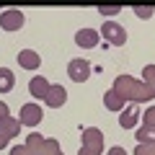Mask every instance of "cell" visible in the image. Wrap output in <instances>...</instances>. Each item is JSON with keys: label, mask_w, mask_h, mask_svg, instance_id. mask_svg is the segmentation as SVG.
Returning a JSON list of instances; mask_svg holds the SVG:
<instances>
[{"label": "cell", "mask_w": 155, "mask_h": 155, "mask_svg": "<svg viewBox=\"0 0 155 155\" xmlns=\"http://www.w3.org/2000/svg\"><path fill=\"white\" fill-rule=\"evenodd\" d=\"M122 11V5H98V13L101 16H116Z\"/></svg>", "instance_id": "d6986e66"}, {"label": "cell", "mask_w": 155, "mask_h": 155, "mask_svg": "<svg viewBox=\"0 0 155 155\" xmlns=\"http://www.w3.org/2000/svg\"><path fill=\"white\" fill-rule=\"evenodd\" d=\"M104 150V132L96 127H85L83 129V147L78 155H101Z\"/></svg>", "instance_id": "7a4b0ae2"}, {"label": "cell", "mask_w": 155, "mask_h": 155, "mask_svg": "<svg viewBox=\"0 0 155 155\" xmlns=\"http://www.w3.org/2000/svg\"><path fill=\"white\" fill-rule=\"evenodd\" d=\"M109 155H127V150H124V147H119V145H114V147L109 150Z\"/></svg>", "instance_id": "603a6c76"}, {"label": "cell", "mask_w": 155, "mask_h": 155, "mask_svg": "<svg viewBox=\"0 0 155 155\" xmlns=\"http://www.w3.org/2000/svg\"><path fill=\"white\" fill-rule=\"evenodd\" d=\"M134 137H137V145H155V127H145L134 129Z\"/></svg>", "instance_id": "9a60e30c"}, {"label": "cell", "mask_w": 155, "mask_h": 155, "mask_svg": "<svg viewBox=\"0 0 155 155\" xmlns=\"http://www.w3.org/2000/svg\"><path fill=\"white\" fill-rule=\"evenodd\" d=\"M114 91L119 96H122L124 101H145V98H150L147 96V91H145V83H137L134 78H129V75H122V78H116L114 80Z\"/></svg>", "instance_id": "6da1fadb"}, {"label": "cell", "mask_w": 155, "mask_h": 155, "mask_svg": "<svg viewBox=\"0 0 155 155\" xmlns=\"http://www.w3.org/2000/svg\"><path fill=\"white\" fill-rule=\"evenodd\" d=\"M101 36H104L111 47H122L124 41H127V31H124V26H119V23H114V21H106L104 26H101Z\"/></svg>", "instance_id": "3957f363"}, {"label": "cell", "mask_w": 155, "mask_h": 155, "mask_svg": "<svg viewBox=\"0 0 155 155\" xmlns=\"http://www.w3.org/2000/svg\"><path fill=\"white\" fill-rule=\"evenodd\" d=\"M5 145H8V137L3 132H0V150H5Z\"/></svg>", "instance_id": "cb8c5ba5"}, {"label": "cell", "mask_w": 155, "mask_h": 155, "mask_svg": "<svg viewBox=\"0 0 155 155\" xmlns=\"http://www.w3.org/2000/svg\"><path fill=\"white\" fill-rule=\"evenodd\" d=\"M44 101H47V106H49V109H60V106L67 101V91L57 83V85H52V88H49V93H47Z\"/></svg>", "instance_id": "9c48e42d"}, {"label": "cell", "mask_w": 155, "mask_h": 155, "mask_svg": "<svg viewBox=\"0 0 155 155\" xmlns=\"http://www.w3.org/2000/svg\"><path fill=\"white\" fill-rule=\"evenodd\" d=\"M91 72H93V67H91L88 60H70V65H67V75L75 83H85L91 78Z\"/></svg>", "instance_id": "277c9868"}, {"label": "cell", "mask_w": 155, "mask_h": 155, "mask_svg": "<svg viewBox=\"0 0 155 155\" xmlns=\"http://www.w3.org/2000/svg\"><path fill=\"white\" fill-rule=\"evenodd\" d=\"M75 44L83 47V49L98 47V31H96V28H80V31L75 34Z\"/></svg>", "instance_id": "52a82bcc"}, {"label": "cell", "mask_w": 155, "mask_h": 155, "mask_svg": "<svg viewBox=\"0 0 155 155\" xmlns=\"http://www.w3.org/2000/svg\"><path fill=\"white\" fill-rule=\"evenodd\" d=\"M104 104H106V109H111V111H122V109H124V98H122L119 93H116L114 88H111V91H106Z\"/></svg>", "instance_id": "5bb4252c"}, {"label": "cell", "mask_w": 155, "mask_h": 155, "mask_svg": "<svg viewBox=\"0 0 155 155\" xmlns=\"http://www.w3.org/2000/svg\"><path fill=\"white\" fill-rule=\"evenodd\" d=\"M145 80H147V85H145V88H147V96L153 98L155 96V67L153 65L145 67Z\"/></svg>", "instance_id": "e0dca14e"}, {"label": "cell", "mask_w": 155, "mask_h": 155, "mask_svg": "<svg viewBox=\"0 0 155 155\" xmlns=\"http://www.w3.org/2000/svg\"><path fill=\"white\" fill-rule=\"evenodd\" d=\"M18 65H21L23 70H36V67L41 65V57L34 49H21L18 52Z\"/></svg>", "instance_id": "30bf717a"}, {"label": "cell", "mask_w": 155, "mask_h": 155, "mask_svg": "<svg viewBox=\"0 0 155 155\" xmlns=\"http://www.w3.org/2000/svg\"><path fill=\"white\" fill-rule=\"evenodd\" d=\"M0 26L5 28V31H18V28L23 26V13L21 11H3L0 13Z\"/></svg>", "instance_id": "8992f818"}, {"label": "cell", "mask_w": 155, "mask_h": 155, "mask_svg": "<svg viewBox=\"0 0 155 155\" xmlns=\"http://www.w3.org/2000/svg\"><path fill=\"white\" fill-rule=\"evenodd\" d=\"M44 119V111L39 104H23L21 106V114H18V122L26 124V127H36L39 122Z\"/></svg>", "instance_id": "5b68a950"}, {"label": "cell", "mask_w": 155, "mask_h": 155, "mask_svg": "<svg viewBox=\"0 0 155 155\" xmlns=\"http://www.w3.org/2000/svg\"><path fill=\"white\" fill-rule=\"evenodd\" d=\"M49 80L47 78H41V75H36V78H31V83H28V93L34 96V98H47V93H49Z\"/></svg>", "instance_id": "ba28073f"}, {"label": "cell", "mask_w": 155, "mask_h": 155, "mask_svg": "<svg viewBox=\"0 0 155 155\" xmlns=\"http://www.w3.org/2000/svg\"><path fill=\"white\" fill-rule=\"evenodd\" d=\"M8 116H11V111H8V106L0 101V122H3V119H8Z\"/></svg>", "instance_id": "7402d4cb"}, {"label": "cell", "mask_w": 155, "mask_h": 155, "mask_svg": "<svg viewBox=\"0 0 155 155\" xmlns=\"http://www.w3.org/2000/svg\"><path fill=\"white\" fill-rule=\"evenodd\" d=\"M137 119H140V106H127V109H122V116H119V124H122L124 129H134L137 127Z\"/></svg>", "instance_id": "8fae6325"}, {"label": "cell", "mask_w": 155, "mask_h": 155, "mask_svg": "<svg viewBox=\"0 0 155 155\" xmlns=\"http://www.w3.org/2000/svg\"><path fill=\"white\" fill-rule=\"evenodd\" d=\"M39 155H65L60 150V145H57V140H44V145H41V150H39Z\"/></svg>", "instance_id": "2e32d148"}, {"label": "cell", "mask_w": 155, "mask_h": 155, "mask_svg": "<svg viewBox=\"0 0 155 155\" xmlns=\"http://www.w3.org/2000/svg\"><path fill=\"white\" fill-rule=\"evenodd\" d=\"M145 127H155V106H150V109H145V116H142Z\"/></svg>", "instance_id": "ac0fdd59"}, {"label": "cell", "mask_w": 155, "mask_h": 155, "mask_svg": "<svg viewBox=\"0 0 155 155\" xmlns=\"http://www.w3.org/2000/svg\"><path fill=\"white\" fill-rule=\"evenodd\" d=\"M13 85H16V75H13V70H11V67H0V93L13 91Z\"/></svg>", "instance_id": "7c38bea8"}, {"label": "cell", "mask_w": 155, "mask_h": 155, "mask_svg": "<svg viewBox=\"0 0 155 155\" xmlns=\"http://www.w3.org/2000/svg\"><path fill=\"white\" fill-rule=\"evenodd\" d=\"M11 155H31V153H28V147H26V145H16V147L11 150Z\"/></svg>", "instance_id": "44dd1931"}, {"label": "cell", "mask_w": 155, "mask_h": 155, "mask_svg": "<svg viewBox=\"0 0 155 155\" xmlns=\"http://www.w3.org/2000/svg\"><path fill=\"white\" fill-rule=\"evenodd\" d=\"M0 132L5 134L8 140L16 137V134L21 132V122H18V119H13V116H8V119H3V122H0Z\"/></svg>", "instance_id": "4fadbf2b"}, {"label": "cell", "mask_w": 155, "mask_h": 155, "mask_svg": "<svg viewBox=\"0 0 155 155\" xmlns=\"http://www.w3.org/2000/svg\"><path fill=\"white\" fill-rule=\"evenodd\" d=\"M155 13V8H140V5H134V16L137 18H150Z\"/></svg>", "instance_id": "ffe728a7"}]
</instances>
